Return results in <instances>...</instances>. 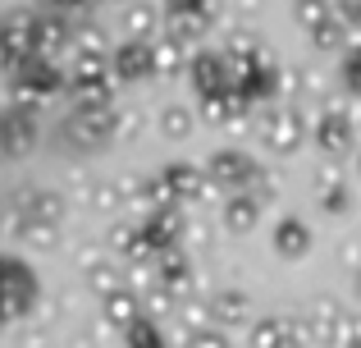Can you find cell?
<instances>
[{
    "instance_id": "cell-1",
    "label": "cell",
    "mask_w": 361,
    "mask_h": 348,
    "mask_svg": "<svg viewBox=\"0 0 361 348\" xmlns=\"http://www.w3.org/2000/svg\"><path fill=\"white\" fill-rule=\"evenodd\" d=\"M302 18H307V23L316 18L320 23V18H325V0H302Z\"/></svg>"
}]
</instances>
